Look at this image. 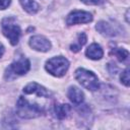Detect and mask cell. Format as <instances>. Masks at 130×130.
<instances>
[{
    "mask_svg": "<svg viewBox=\"0 0 130 130\" xmlns=\"http://www.w3.org/2000/svg\"><path fill=\"white\" fill-rule=\"evenodd\" d=\"M69 68V61L63 56H56L49 59L45 64V69L53 76L62 77Z\"/></svg>",
    "mask_w": 130,
    "mask_h": 130,
    "instance_id": "5",
    "label": "cell"
},
{
    "mask_svg": "<svg viewBox=\"0 0 130 130\" xmlns=\"http://www.w3.org/2000/svg\"><path fill=\"white\" fill-rule=\"evenodd\" d=\"M23 92L26 94H36L40 98H49L50 92L41 84L37 82H30L23 87Z\"/></svg>",
    "mask_w": 130,
    "mask_h": 130,
    "instance_id": "8",
    "label": "cell"
},
{
    "mask_svg": "<svg viewBox=\"0 0 130 130\" xmlns=\"http://www.w3.org/2000/svg\"><path fill=\"white\" fill-rule=\"evenodd\" d=\"M112 54H114L120 62L126 61L129 57V52L124 48H115L112 50Z\"/></svg>",
    "mask_w": 130,
    "mask_h": 130,
    "instance_id": "14",
    "label": "cell"
},
{
    "mask_svg": "<svg viewBox=\"0 0 130 130\" xmlns=\"http://www.w3.org/2000/svg\"><path fill=\"white\" fill-rule=\"evenodd\" d=\"M22 8L29 14H35L39 11L40 6L39 4L34 0H19Z\"/></svg>",
    "mask_w": 130,
    "mask_h": 130,
    "instance_id": "13",
    "label": "cell"
},
{
    "mask_svg": "<svg viewBox=\"0 0 130 130\" xmlns=\"http://www.w3.org/2000/svg\"><path fill=\"white\" fill-rule=\"evenodd\" d=\"M128 13H129V10H127V12H126V21L127 22H129V20H128Z\"/></svg>",
    "mask_w": 130,
    "mask_h": 130,
    "instance_id": "20",
    "label": "cell"
},
{
    "mask_svg": "<svg viewBox=\"0 0 130 130\" xmlns=\"http://www.w3.org/2000/svg\"><path fill=\"white\" fill-rule=\"evenodd\" d=\"M95 28L99 32H101L102 35L107 36V37H114L117 35V29H116L115 25L108 21H104V20L99 21L96 23Z\"/></svg>",
    "mask_w": 130,
    "mask_h": 130,
    "instance_id": "10",
    "label": "cell"
},
{
    "mask_svg": "<svg viewBox=\"0 0 130 130\" xmlns=\"http://www.w3.org/2000/svg\"><path fill=\"white\" fill-rule=\"evenodd\" d=\"M74 77L84 88L90 91H95L99 89V78L92 71L86 70L84 68H78L74 73Z\"/></svg>",
    "mask_w": 130,
    "mask_h": 130,
    "instance_id": "4",
    "label": "cell"
},
{
    "mask_svg": "<svg viewBox=\"0 0 130 130\" xmlns=\"http://www.w3.org/2000/svg\"><path fill=\"white\" fill-rule=\"evenodd\" d=\"M85 43H86V35L84 32H80L77 36V42H76V44L71 45L70 46V49L73 52H78Z\"/></svg>",
    "mask_w": 130,
    "mask_h": 130,
    "instance_id": "15",
    "label": "cell"
},
{
    "mask_svg": "<svg viewBox=\"0 0 130 130\" xmlns=\"http://www.w3.org/2000/svg\"><path fill=\"white\" fill-rule=\"evenodd\" d=\"M67 96L76 106H80L84 101V93L77 86H70L67 91Z\"/></svg>",
    "mask_w": 130,
    "mask_h": 130,
    "instance_id": "9",
    "label": "cell"
},
{
    "mask_svg": "<svg viewBox=\"0 0 130 130\" xmlns=\"http://www.w3.org/2000/svg\"><path fill=\"white\" fill-rule=\"evenodd\" d=\"M120 80L121 82L125 85V86H129V69L126 68L124 71H122L121 75H120Z\"/></svg>",
    "mask_w": 130,
    "mask_h": 130,
    "instance_id": "16",
    "label": "cell"
},
{
    "mask_svg": "<svg viewBox=\"0 0 130 130\" xmlns=\"http://www.w3.org/2000/svg\"><path fill=\"white\" fill-rule=\"evenodd\" d=\"M11 3V0H0V10L6 9Z\"/></svg>",
    "mask_w": 130,
    "mask_h": 130,
    "instance_id": "17",
    "label": "cell"
},
{
    "mask_svg": "<svg viewBox=\"0 0 130 130\" xmlns=\"http://www.w3.org/2000/svg\"><path fill=\"white\" fill-rule=\"evenodd\" d=\"M16 113L21 118L32 119L41 116L44 113V109L38 104H31L25 98L19 96L16 103Z\"/></svg>",
    "mask_w": 130,
    "mask_h": 130,
    "instance_id": "1",
    "label": "cell"
},
{
    "mask_svg": "<svg viewBox=\"0 0 130 130\" xmlns=\"http://www.w3.org/2000/svg\"><path fill=\"white\" fill-rule=\"evenodd\" d=\"M4 51H5V49H4V46L0 43V58L3 56V54H4Z\"/></svg>",
    "mask_w": 130,
    "mask_h": 130,
    "instance_id": "19",
    "label": "cell"
},
{
    "mask_svg": "<svg viewBox=\"0 0 130 130\" xmlns=\"http://www.w3.org/2000/svg\"><path fill=\"white\" fill-rule=\"evenodd\" d=\"M85 55L87 58H89L91 60H100L104 56V51L99 44L93 43V44L89 45V47L86 49Z\"/></svg>",
    "mask_w": 130,
    "mask_h": 130,
    "instance_id": "11",
    "label": "cell"
},
{
    "mask_svg": "<svg viewBox=\"0 0 130 130\" xmlns=\"http://www.w3.org/2000/svg\"><path fill=\"white\" fill-rule=\"evenodd\" d=\"M92 20V15L87 11L82 10H74L70 12L66 18V23L68 25L80 24V23H88Z\"/></svg>",
    "mask_w": 130,
    "mask_h": 130,
    "instance_id": "6",
    "label": "cell"
},
{
    "mask_svg": "<svg viewBox=\"0 0 130 130\" xmlns=\"http://www.w3.org/2000/svg\"><path fill=\"white\" fill-rule=\"evenodd\" d=\"M86 5H98L102 2V0H80Z\"/></svg>",
    "mask_w": 130,
    "mask_h": 130,
    "instance_id": "18",
    "label": "cell"
},
{
    "mask_svg": "<svg viewBox=\"0 0 130 130\" xmlns=\"http://www.w3.org/2000/svg\"><path fill=\"white\" fill-rule=\"evenodd\" d=\"M28 44L31 49L39 51V52H48L51 50V47H52L51 42L44 36H40V35L32 36L29 39Z\"/></svg>",
    "mask_w": 130,
    "mask_h": 130,
    "instance_id": "7",
    "label": "cell"
},
{
    "mask_svg": "<svg viewBox=\"0 0 130 130\" xmlns=\"http://www.w3.org/2000/svg\"><path fill=\"white\" fill-rule=\"evenodd\" d=\"M1 28H2L3 35L8 39L10 44L12 46L17 45L20 35H21V29H20V26H19L17 20L13 16L5 17L2 20Z\"/></svg>",
    "mask_w": 130,
    "mask_h": 130,
    "instance_id": "2",
    "label": "cell"
},
{
    "mask_svg": "<svg viewBox=\"0 0 130 130\" xmlns=\"http://www.w3.org/2000/svg\"><path fill=\"white\" fill-rule=\"evenodd\" d=\"M30 68V62L28 59L22 57L12 62L5 70L4 77L6 80H13L18 76H21L28 72Z\"/></svg>",
    "mask_w": 130,
    "mask_h": 130,
    "instance_id": "3",
    "label": "cell"
},
{
    "mask_svg": "<svg viewBox=\"0 0 130 130\" xmlns=\"http://www.w3.org/2000/svg\"><path fill=\"white\" fill-rule=\"evenodd\" d=\"M55 111V115L59 120H63L65 118L68 117V115L71 112V107L68 104H58L55 105L54 108Z\"/></svg>",
    "mask_w": 130,
    "mask_h": 130,
    "instance_id": "12",
    "label": "cell"
}]
</instances>
